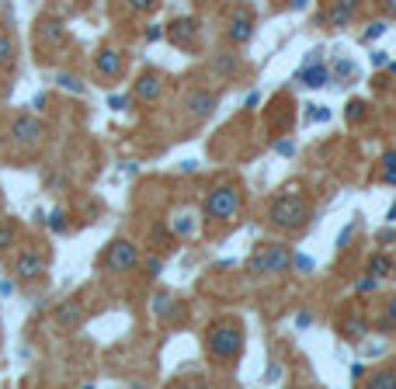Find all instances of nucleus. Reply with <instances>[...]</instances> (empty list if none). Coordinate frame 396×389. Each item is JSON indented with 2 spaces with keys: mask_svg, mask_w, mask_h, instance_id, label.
<instances>
[{
  "mask_svg": "<svg viewBox=\"0 0 396 389\" xmlns=\"http://www.w3.org/2000/svg\"><path fill=\"white\" fill-rule=\"evenodd\" d=\"M244 348H247V330L240 320L222 316L205 327V355L216 368H233L244 358Z\"/></svg>",
  "mask_w": 396,
  "mask_h": 389,
  "instance_id": "obj_1",
  "label": "nucleus"
},
{
  "mask_svg": "<svg viewBox=\"0 0 396 389\" xmlns=\"http://www.w3.org/2000/svg\"><path fill=\"white\" fill-rule=\"evenodd\" d=\"M268 222L275 230H281V233H299V230H306V222H310V202L303 195H292V191L278 195L271 202V209H268Z\"/></svg>",
  "mask_w": 396,
  "mask_h": 389,
  "instance_id": "obj_2",
  "label": "nucleus"
},
{
  "mask_svg": "<svg viewBox=\"0 0 396 389\" xmlns=\"http://www.w3.org/2000/svg\"><path fill=\"white\" fill-rule=\"evenodd\" d=\"M296 268V254L286 247V244H261L251 261H247V274L251 278H281Z\"/></svg>",
  "mask_w": 396,
  "mask_h": 389,
  "instance_id": "obj_3",
  "label": "nucleus"
},
{
  "mask_svg": "<svg viewBox=\"0 0 396 389\" xmlns=\"http://www.w3.org/2000/svg\"><path fill=\"white\" fill-rule=\"evenodd\" d=\"M240 205H244V191H240V188L219 185V188H212V191L205 195L202 212H205L209 222H233L237 212H240Z\"/></svg>",
  "mask_w": 396,
  "mask_h": 389,
  "instance_id": "obj_4",
  "label": "nucleus"
},
{
  "mask_svg": "<svg viewBox=\"0 0 396 389\" xmlns=\"http://www.w3.org/2000/svg\"><path fill=\"white\" fill-rule=\"evenodd\" d=\"M101 264H104L111 274H129V271H136V268L143 264V257H139V247H136L132 240H115V244L104 250Z\"/></svg>",
  "mask_w": 396,
  "mask_h": 389,
  "instance_id": "obj_5",
  "label": "nucleus"
},
{
  "mask_svg": "<svg viewBox=\"0 0 396 389\" xmlns=\"http://www.w3.org/2000/svg\"><path fill=\"white\" fill-rule=\"evenodd\" d=\"M45 268H49V254H42L35 247H25L14 257L11 274H14V282H38V278H45Z\"/></svg>",
  "mask_w": 396,
  "mask_h": 389,
  "instance_id": "obj_6",
  "label": "nucleus"
},
{
  "mask_svg": "<svg viewBox=\"0 0 396 389\" xmlns=\"http://www.w3.org/2000/svg\"><path fill=\"white\" fill-rule=\"evenodd\" d=\"M45 136H49V129H45V122L35 119V115H18V119L11 122V139H14L18 146H38Z\"/></svg>",
  "mask_w": 396,
  "mask_h": 389,
  "instance_id": "obj_7",
  "label": "nucleus"
},
{
  "mask_svg": "<svg viewBox=\"0 0 396 389\" xmlns=\"http://www.w3.org/2000/svg\"><path fill=\"white\" fill-rule=\"evenodd\" d=\"M216 108H219V94H212V91H205V87L185 91V111H188L191 119H212Z\"/></svg>",
  "mask_w": 396,
  "mask_h": 389,
  "instance_id": "obj_8",
  "label": "nucleus"
},
{
  "mask_svg": "<svg viewBox=\"0 0 396 389\" xmlns=\"http://www.w3.org/2000/svg\"><path fill=\"white\" fill-rule=\"evenodd\" d=\"M52 320H56V327H60V330H77V327H84L87 309H84L80 299H63L60 306H56Z\"/></svg>",
  "mask_w": 396,
  "mask_h": 389,
  "instance_id": "obj_9",
  "label": "nucleus"
},
{
  "mask_svg": "<svg viewBox=\"0 0 396 389\" xmlns=\"http://www.w3.org/2000/svg\"><path fill=\"white\" fill-rule=\"evenodd\" d=\"M122 67H126L122 52L111 49V45H104V49L94 56V70L101 73V80H119V77H122Z\"/></svg>",
  "mask_w": 396,
  "mask_h": 389,
  "instance_id": "obj_10",
  "label": "nucleus"
},
{
  "mask_svg": "<svg viewBox=\"0 0 396 389\" xmlns=\"http://www.w3.org/2000/svg\"><path fill=\"white\" fill-rule=\"evenodd\" d=\"M209 70H212L219 80H233V77L240 73V52H212Z\"/></svg>",
  "mask_w": 396,
  "mask_h": 389,
  "instance_id": "obj_11",
  "label": "nucleus"
},
{
  "mask_svg": "<svg viewBox=\"0 0 396 389\" xmlns=\"http://www.w3.org/2000/svg\"><path fill=\"white\" fill-rule=\"evenodd\" d=\"M167 38H171L174 45H195V38H198V18H178V21H171Z\"/></svg>",
  "mask_w": 396,
  "mask_h": 389,
  "instance_id": "obj_12",
  "label": "nucleus"
},
{
  "mask_svg": "<svg viewBox=\"0 0 396 389\" xmlns=\"http://www.w3.org/2000/svg\"><path fill=\"white\" fill-rule=\"evenodd\" d=\"M226 35H230L233 45H247V42L254 38V18H251L247 11H244V14L237 11L233 21H230V28H226Z\"/></svg>",
  "mask_w": 396,
  "mask_h": 389,
  "instance_id": "obj_13",
  "label": "nucleus"
},
{
  "mask_svg": "<svg viewBox=\"0 0 396 389\" xmlns=\"http://www.w3.org/2000/svg\"><path fill=\"white\" fill-rule=\"evenodd\" d=\"M132 94H136L143 104H156V97L163 94V84H160L156 73H143V77L132 84Z\"/></svg>",
  "mask_w": 396,
  "mask_h": 389,
  "instance_id": "obj_14",
  "label": "nucleus"
},
{
  "mask_svg": "<svg viewBox=\"0 0 396 389\" xmlns=\"http://www.w3.org/2000/svg\"><path fill=\"white\" fill-rule=\"evenodd\" d=\"M35 38H38V45H60L67 38V28L56 18H42L38 28H35Z\"/></svg>",
  "mask_w": 396,
  "mask_h": 389,
  "instance_id": "obj_15",
  "label": "nucleus"
},
{
  "mask_svg": "<svg viewBox=\"0 0 396 389\" xmlns=\"http://www.w3.org/2000/svg\"><path fill=\"white\" fill-rule=\"evenodd\" d=\"M358 4H362V0H337V4L327 11V25H330V28H345V25H351V14L358 11Z\"/></svg>",
  "mask_w": 396,
  "mask_h": 389,
  "instance_id": "obj_16",
  "label": "nucleus"
},
{
  "mask_svg": "<svg viewBox=\"0 0 396 389\" xmlns=\"http://www.w3.org/2000/svg\"><path fill=\"white\" fill-rule=\"evenodd\" d=\"M150 303H153L150 309H153V316H156V320H174V316L181 313V303H178L171 292H156Z\"/></svg>",
  "mask_w": 396,
  "mask_h": 389,
  "instance_id": "obj_17",
  "label": "nucleus"
},
{
  "mask_svg": "<svg viewBox=\"0 0 396 389\" xmlns=\"http://www.w3.org/2000/svg\"><path fill=\"white\" fill-rule=\"evenodd\" d=\"M296 80H299L303 87H323V84H330V70H327L323 63H306V67L296 73Z\"/></svg>",
  "mask_w": 396,
  "mask_h": 389,
  "instance_id": "obj_18",
  "label": "nucleus"
},
{
  "mask_svg": "<svg viewBox=\"0 0 396 389\" xmlns=\"http://www.w3.org/2000/svg\"><path fill=\"white\" fill-rule=\"evenodd\" d=\"M195 230H198V222H195V215H191V212H174V215H171V233H174V237L191 240V237H195Z\"/></svg>",
  "mask_w": 396,
  "mask_h": 389,
  "instance_id": "obj_19",
  "label": "nucleus"
},
{
  "mask_svg": "<svg viewBox=\"0 0 396 389\" xmlns=\"http://www.w3.org/2000/svg\"><path fill=\"white\" fill-rule=\"evenodd\" d=\"M14 244H18V222L14 219H0V257L11 254Z\"/></svg>",
  "mask_w": 396,
  "mask_h": 389,
  "instance_id": "obj_20",
  "label": "nucleus"
},
{
  "mask_svg": "<svg viewBox=\"0 0 396 389\" xmlns=\"http://www.w3.org/2000/svg\"><path fill=\"white\" fill-rule=\"evenodd\" d=\"M18 63V45L8 32H0V70H11Z\"/></svg>",
  "mask_w": 396,
  "mask_h": 389,
  "instance_id": "obj_21",
  "label": "nucleus"
},
{
  "mask_svg": "<svg viewBox=\"0 0 396 389\" xmlns=\"http://www.w3.org/2000/svg\"><path fill=\"white\" fill-rule=\"evenodd\" d=\"M396 271V261L389 257V254H372L369 257V274H375V278H389Z\"/></svg>",
  "mask_w": 396,
  "mask_h": 389,
  "instance_id": "obj_22",
  "label": "nucleus"
},
{
  "mask_svg": "<svg viewBox=\"0 0 396 389\" xmlns=\"http://www.w3.org/2000/svg\"><path fill=\"white\" fill-rule=\"evenodd\" d=\"M379 167H382V171H379V181L396 188V150H386V153L379 156Z\"/></svg>",
  "mask_w": 396,
  "mask_h": 389,
  "instance_id": "obj_23",
  "label": "nucleus"
},
{
  "mask_svg": "<svg viewBox=\"0 0 396 389\" xmlns=\"http://www.w3.org/2000/svg\"><path fill=\"white\" fill-rule=\"evenodd\" d=\"M42 222H45V230H49V233H56V237L70 233V222H67V209H52V212H49V219H42Z\"/></svg>",
  "mask_w": 396,
  "mask_h": 389,
  "instance_id": "obj_24",
  "label": "nucleus"
},
{
  "mask_svg": "<svg viewBox=\"0 0 396 389\" xmlns=\"http://www.w3.org/2000/svg\"><path fill=\"white\" fill-rule=\"evenodd\" d=\"M365 386H369V389H396V372H389V368L372 372V375L365 379Z\"/></svg>",
  "mask_w": 396,
  "mask_h": 389,
  "instance_id": "obj_25",
  "label": "nucleus"
},
{
  "mask_svg": "<svg viewBox=\"0 0 396 389\" xmlns=\"http://www.w3.org/2000/svg\"><path fill=\"white\" fill-rule=\"evenodd\" d=\"M56 87H60V91H70V94H87L84 80L73 77V73H60V77H56Z\"/></svg>",
  "mask_w": 396,
  "mask_h": 389,
  "instance_id": "obj_26",
  "label": "nucleus"
},
{
  "mask_svg": "<svg viewBox=\"0 0 396 389\" xmlns=\"http://www.w3.org/2000/svg\"><path fill=\"white\" fill-rule=\"evenodd\" d=\"M341 330H345V338H348V341H362V333H365V320H362V316H351V320H345V323H341Z\"/></svg>",
  "mask_w": 396,
  "mask_h": 389,
  "instance_id": "obj_27",
  "label": "nucleus"
},
{
  "mask_svg": "<svg viewBox=\"0 0 396 389\" xmlns=\"http://www.w3.org/2000/svg\"><path fill=\"white\" fill-rule=\"evenodd\" d=\"M379 282H382V278H375V274H369V271H365V274L358 278V282H355V292H358V296H369V292H375V289H379Z\"/></svg>",
  "mask_w": 396,
  "mask_h": 389,
  "instance_id": "obj_28",
  "label": "nucleus"
},
{
  "mask_svg": "<svg viewBox=\"0 0 396 389\" xmlns=\"http://www.w3.org/2000/svg\"><path fill=\"white\" fill-rule=\"evenodd\" d=\"M126 8H129L132 14H153V11L160 8V0H126Z\"/></svg>",
  "mask_w": 396,
  "mask_h": 389,
  "instance_id": "obj_29",
  "label": "nucleus"
},
{
  "mask_svg": "<svg viewBox=\"0 0 396 389\" xmlns=\"http://www.w3.org/2000/svg\"><path fill=\"white\" fill-rule=\"evenodd\" d=\"M345 115H348V122H365L369 119V104L365 101H351Z\"/></svg>",
  "mask_w": 396,
  "mask_h": 389,
  "instance_id": "obj_30",
  "label": "nucleus"
},
{
  "mask_svg": "<svg viewBox=\"0 0 396 389\" xmlns=\"http://www.w3.org/2000/svg\"><path fill=\"white\" fill-rule=\"evenodd\" d=\"M382 35H386V25H382V21H372V25L365 28L362 42H375V38H382Z\"/></svg>",
  "mask_w": 396,
  "mask_h": 389,
  "instance_id": "obj_31",
  "label": "nucleus"
},
{
  "mask_svg": "<svg viewBox=\"0 0 396 389\" xmlns=\"http://www.w3.org/2000/svg\"><path fill=\"white\" fill-rule=\"evenodd\" d=\"M355 230H358V226H355V222H348V226L341 230V237H337V250H345V247H348V240L355 237Z\"/></svg>",
  "mask_w": 396,
  "mask_h": 389,
  "instance_id": "obj_32",
  "label": "nucleus"
},
{
  "mask_svg": "<svg viewBox=\"0 0 396 389\" xmlns=\"http://www.w3.org/2000/svg\"><path fill=\"white\" fill-rule=\"evenodd\" d=\"M143 271H146V278H156V274L163 271V261H160V257H150V261L143 264Z\"/></svg>",
  "mask_w": 396,
  "mask_h": 389,
  "instance_id": "obj_33",
  "label": "nucleus"
},
{
  "mask_svg": "<svg viewBox=\"0 0 396 389\" xmlns=\"http://www.w3.org/2000/svg\"><path fill=\"white\" fill-rule=\"evenodd\" d=\"M386 327H396V296L386 299Z\"/></svg>",
  "mask_w": 396,
  "mask_h": 389,
  "instance_id": "obj_34",
  "label": "nucleus"
},
{
  "mask_svg": "<svg viewBox=\"0 0 396 389\" xmlns=\"http://www.w3.org/2000/svg\"><path fill=\"white\" fill-rule=\"evenodd\" d=\"M334 73H337V77H355L358 70H355V63H348V60H341V63H337V67H334Z\"/></svg>",
  "mask_w": 396,
  "mask_h": 389,
  "instance_id": "obj_35",
  "label": "nucleus"
},
{
  "mask_svg": "<svg viewBox=\"0 0 396 389\" xmlns=\"http://www.w3.org/2000/svg\"><path fill=\"white\" fill-rule=\"evenodd\" d=\"M313 111H310V122H327L330 119V111L327 108H320V104H310Z\"/></svg>",
  "mask_w": 396,
  "mask_h": 389,
  "instance_id": "obj_36",
  "label": "nucleus"
},
{
  "mask_svg": "<svg viewBox=\"0 0 396 389\" xmlns=\"http://www.w3.org/2000/svg\"><path fill=\"white\" fill-rule=\"evenodd\" d=\"M163 35H167V32H163V28H160V25H150V28H146V32H143V38H146V42H160V38H163Z\"/></svg>",
  "mask_w": 396,
  "mask_h": 389,
  "instance_id": "obj_37",
  "label": "nucleus"
},
{
  "mask_svg": "<svg viewBox=\"0 0 396 389\" xmlns=\"http://www.w3.org/2000/svg\"><path fill=\"white\" fill-rule=\"evenodd\" d=\"M375 244H379V247H389V244H396V230H382V233L375 237Z\"/></svg>",
  "mask_w": 396,
  "mask_h": 389,
  "instance_id": "obj_38",
  "label": "nucleus"
},
{
  "mask_svg": "<svg viewBox=\"0 0 396 389\" xmlns=\"http://www.w3.org/2000/svg\"><path fill=\"white\" fill-rule=\"evenodd\" d=\"M379 11L386 18H396V0H379Z\"/></svg>",
  "mask_w": 396,
  "mask_h": 389,
  "instance_id": "obj_39",
  "label": "nucleus"
},
{
  "mask_svg": "<svg viewBox=\"0 0 396 389\" xmlns=\"http://www.w3.org/2000/svg\"><path fill=\"white\" fill-rule=\"evenodd\" d=\"M372 67H375V70L389 67V56H386V52H372Z\"/></svg>",
  "mask_w": 396,
  "mask_h": 389,
  "instance_id": "obj_40",
  "label": "nucleus"
},
{
  "mask_svg": "<svg viewBox=\"0 0 396 389\" xmlns=\"http://www.w3.org/2000/svg\"><path fill=\"white\" fill-rule=\"evenodd\" d=\"M275 150H278V153H281V156H292V153H296V146H292V143H289V139H281V143H278V146H275Z\"/></svg>",
  "mask_w": 396,
  "mask_h": 389,
  "instance_id": "obj_41",
  "label": "nucleus"
},
{
  "mask_svg": "<svg viewBox=\"0 0 396 389\" xmlns=\"http://www.w3.org/2000/svg\"><path fill=\"white\" fill-rule=\"evenodd\" d=\"M296 268L310 274V271H313V261H310V257H303V254H296Z\"/></svg>",
  "mask_w": 396,
  "mask_h": 389,
  "instance_id": "obj_42",
  "label": "nucleus"
},
{
  "mask_svg": "<svg viewBox=\"0 0 396 389\" xmlns=\"http://www.w3.org/2000/svg\"><path fill=\"white\" fill-rule=\"evenodd\" d=\"M310 323H313V316H310L306 309H299V313H296V327H310Z\"/></svg>",
  "mask_w": 396,
  "mask_h": 389,
  "instance_id": "obj_43",
  "label": "nucleus"
},
{
  "mask_svg": "<svg viewBox=\"0 0 396 389\" xmlns=\"http://www.w3.org/2000/svg\"><path fill=\"white\" fill-rule=\"evenodd\" d=\"M14 292V278H4V282H0V296H11Z\"/></svg>",
  "mask_w": 396,
  "mask_h": 389,
  "instance_id": "obj_44",
  "label": "nucleus"
},
{
  "mask_svg": "<svg viewBox=\"0 0 396 389\" xmlns=\"http://www.w3.org/2000/svg\"><path fill=\"white\" fill-rule=\"evenodd\" d=\"M126 104H129V97H111V108L115 111H126Z\"/></svg>",
  "mask_w": 396,
  "mask_h": 389,
  "instance_id": "obj_45",
  "label": "nucleus"
},
{
  "mask_svg": "<svg viewBox=\"0 0 396 389\" xmlns=\"http://www.w3.org/2000/svg\"><path fill=\"white\" fill-rule=\"evenodd\" d=\"M365 375V365H351V379H362Z\"/></svg>",
  "mask_w": 396,
  "mask_h": 389,
  "instance_id": "obj_46",
  "label": "nucleus"
},
{
  "mask_svg": "<svg viewBox=\"0 0 396 389\" xmlns=\"http://www.w3.org/2000/svg\"><path fill=\"white\" fill-rule=\"evenodd\" d=\"M389 222H396V205H393V209H389Z\"/></svg>",
  "mask_w": 396,
  "mask_h": 389,
  "instance_id": "obj_47",
  "label": "nucleus"
},
{
  "mask_svg": "<svg viewBox=\"0 0 396 389\" xmlns=\"http://www.w3.org/2000/svg\"><path fill=\"white\" fill-rule=\"evenodd\" d=\"M292 4H296V11H299V8H306V0H292Z\"/></svg>",
  "mask_w": 396,
  "mask_h": 389,
  "instance_id": "obj_48",
  "label": "nucleus"
},
{
  "mask_svg": "<svg viewBox=\"0 0 396 389\" xmlns=\"http://www.w3.org/2000/svg\"><path fill=\"white\" fill-rule=\"evenodd\" d=\"M389 73H393V77H396V63H389Z\"/></svg>",
  "mask_w": 396,
  "mask_h": 389,
  "instance_id": "obj_49",
  "label": "nucleus"
},
{
  "mask_svg": "<svg viewBox=\"0 0 396 389\" xmlns=\"http://www.w3.org/2000/svg\"><path fill=\"white\" fill-rule=\"evenodd\" d=\"M198 4H209V0H198Z\"/></svg>",
  "mask_w": 396,
  "mask_h": 389,
  "instance_id": "obj_50",
  "label": "nucleus"
}]
</instances>
